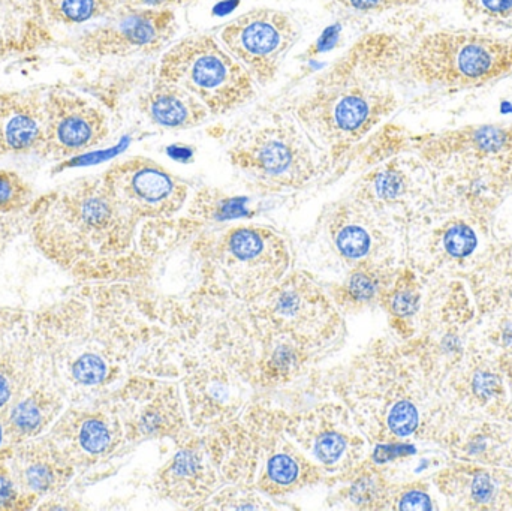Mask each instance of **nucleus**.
I'll use <instances>...</instances> for the list:
<instances>
[{"instance_id": "c85d7f7f", "label": "nucleus", "mask_w": 512, "mask_h": 511, "mask_svg": "<svg viewBox=\"0 0 512 511\" xmlns=\"http://www.w3.org/2000/svg\"><path fill=\"white\" fill-rule=\"evenodd\" d=\"M29 228V215L27 212L14 213V215H0V257L11 246L17 237Z\"/></svg>"}, {"instance_id": "f03ea898", "label": "nucleus", "mask_w": 512, "mask_h": 511, "mask_svg": "<svg viewBox=\"0 0 512 511\" xmlns=\"http://www.w3.org/2000/svg\"><path fill=\"white\" fill-rule=\"evenodd\" d=\"M405 65L399 39L367 33L315 81L292 113L328 158L339 161L394 110L396 96L387 83Z\"/></svg>"}, {"instance_id": "aec40b11", "label": "nucleus", "mask_w": 512, "mask_h": 511, "mask_svg": "<svg viewBox=\"0 0 512 511\" xmlns=\"http://www.w3.org/2000/svg\"><path fill=\"white\" fill-rule=\"evenodd\" d=\"M41 5L51 23L78 26L114 14L119 0H41Z\"/></svg>"}, {"instance_id": "f3484780", "label": "nucleus", "mask_w": 512, "mask_h": 511, "mask_svg": "<svg viewBox=\"0 0 512 511\" xmlns=\"http://www.w3.org/2000/svg\"><path fill=\"white\" fill-rule=\"evenodd\" d=\"M138 110L153 125L174 131L197 128L212 116L194 95L161 78L140 96Z\"/></svg>"}, {"instance_id": "6ab92c4d", "label": "nucleus", "mask_w": 512, "mask_h": 511, "mask_svg": "<svg viewBox=\"0 0 512 511\" xmlns=\"http://www.w3.org/2000/svg\"><path fill=\"white\" fill-rule=\"evenodd\" d=\"M334 248L343 260L360 263L373 249L369 228L358 219V207H343L331 222Z\"/></svg>"}, {"instance_id": "412c9836", "label": "nucleus", "mask_w": 512, "mask_h": 511, "mask_svg": "<svg viewBox=\"0 0 512 511\" xmlns=\"http://www.w3.org/2000/svg\"><path fill=\"white\" fill-rule=\"evenodd\" d=\"M35 200L32 185L20 174L0 170V215L27 212Z\"/></svg>"}, {"instance_id": "f8f14e48", "label": "nucleus", "mask_w": 512, "mask_h": 511, "mask_svg": "<svg viewBox=\"0 0 512 511\" xmlns=\"http://www.w3.org/2000/svg\"><path fill=\"white\" fill-rule=\"evenodd\" d=\"M119 435L116 414L98 401L68 405L45 437L78 473L95 467L110 455Z\"/></svg>"}, {"instance_id": "39448f33", "label": "nucleus", "mask_w": 512, "mask_h": 511, "mask_svg": "<svg viewBox=\"0 0 512 511\" xmlns=\"http://www.w3.org/2000/svg\"><path fill=\"white\" fill-rule=\"evenodd\" d=\"M158 78L194 95L213 116L240 110L256 96L254 78L212 35H192L170 45Z\"/></svg>"}, {"instance_id": "423d86ee", "label": "nucleus", "mask_w": 512, "mask_h": 511, "mask_svg": "<svg viewBox=\"0 0 512 511\" xmlns=\"http://www.w3.org/2000/svg\"><path fill=\"white\" fill-rule=\"evenodd\" d=\"M511 68V42L478 33H432L406 54V69L426 83L481 84Z\"/></svg>"}, {"instance_id": "cd10ccee", "label": "nucleus", "mask_w": 512, "mask_h": 511, "mask_svg": "<svg viewBox=\"0 0 512 511\" xmlns=\"http://www.w3.org/2000/svg\"><path fill=\"white\" fill-rule=\"evenodd\" d=\"M346 293L354 302H366L376 294V279L364 266L355 267L346 284Z\"/></svg>"}, {"instance_id": "20e7f679", "label": "nucleus", "mask_w": 512, "mask_h": 511, "mask_svg": "<svg viewBox=\"0 0 512 511\" xmlns=\"http://www.w3.org/2000/svg\"><path fill=\"white\" fill-rule=\"evenodd\" d=\"M228 156L234 167L271 188L306 185L331 161L285 107H262L240 120L228 135Z\"/></svg>"}, {"instance_id": "2eb2a0df", "label": "nucleus", "mask_w": 512, "mask_h": 511, "mask_svg": "<svg viewBox=\"0 0 512 511\" xmlns=\"http://www.w3.org/2000/svg\"><path fill=\"white\" fill-rule=\"evenodd\" d=\"M47 90H0V156L39 155L47 120Z\"/></svg>"}, {"instance_id": "0eeeda50", "label": "nucleus", "mask_w": 512, "mask_h": 511, "mask_svg": "<svg viewBox=\"0 0 512 511\" xmlns=\"http://www.w3.org/2000/svg\"><path fill=\"white\" fill-rule=\"evenodd\" d=\"M218 39L256 86L267 87L300 39V26L279 9L256 8L225 24Z\"/></svg>"}, {"instance_id": "6e6552de", "label": "nucleus", "mask_w": 512, "mask_h": 511, "mask_svg": "<svg viewBox=\"0 0 512 511\" xmlns=\"http://www.w3.org/2000/svg\"><path fill=\"white\" fill-rule=\"evenodd\" d=\"M101 26L74 42L84 60L153 56L168 48L177 32L174 9H117Z\"/></svg>"}, {"instance_id": "9b49d317", "label": "nucleus", "mask_w": 512, "mask_h": 511, "mask_svg": "<svg viewBox=\"0 0 512 511\" xmlns=\"http://www.w3.org/2000/svg\"><path fill=\"white\" fill-rule=\"evenodd\" d=\"M285 243L261 227L231 228L212 246L209 264L233 282L256 285L276 281L288 267Z\"/></svg>"}, {"instance_id": "7ed1b4c3", "label": "nucleus", "mask_w": 512, "mask_h": 511, "mask_svg": "<svg viewBox=\"0 0 512 511\" xmlns=\"http://www.w3.org/2000/svg\"><path fill=\"white\" fill-rule=\"evenodd\" d=\"M113 285L80 282L30 312L42 372L68 405L96 402L117 372L110 303Z\"/></svg>"}, {"instance_id": "473e14b6", "label": "nucleus", "mask_w": 512, "mask_h": 511, "mask_svg": "<svg viewBox=\"0 0 512 511\" xmlns=\"http://www.w3.org/2000/svg\"><path fill=\"white\" fill-rule=\"evenodd\" d=\"M418 302L417 297L412 296L411 293H399L394 296L393 309L396 314L399 315H411L414 314L417 309Z\"/></svg>"}, {"instance_id": "4468645a", "label": "nucleus", "mask_w": 512, "mask_h": 511, "mask_svg": "<svg viewBox=\"0 0 512 511\" xmlns=\"http://www.w3.org/2000/svg\"><path fill=\"white\" fill-rule=\"evenodd\" d=\"M6 452L18 486L36 504L60 497L77 474L45 435L6 444Z\"/></svg>"}, {"instance_id": "5701e85b", "label": "nucleus", "mask_w": 512, "mask_h": 511, "mask_svg": "<svg viewBox=\"0 0 512 511\" xmlns=\"http://www.w3.org/2000/svg\"><path fill=\"white\" fill-rule=\"evenodd\" d=\"M346 450H348V441L345 435L337 431L322 432L313 444V455L325 467H334L339 464Z\"/></svg>"}, {"instance_id": "9d476101", "label": "nucleus", "mask_w": 512, "mask_h": 511, "mask_svg": "<svg viewBox=\"0 0 512 511\" xmlns=\"http://www.w3.org/2000/svg\"><path fill=\"white\" fill-rule=\"evenodd\" d=\"M120 207L135 221L168 218L182 209L188 188L149 158H129L102 173Z\"/></svg>"}, {"instance_id": "4be33fe9", "label": "nucleus", "mask_w": 512, "mask_h": 511, "mask_svg": "<svg viewBox=\"0 0 512 511\" xmlns=\"http://www.w3.org/2000/svg\"><path fill=\"white\" fill-rule=\"evenodd\" d=\"M38 504L27 497L8 464L6 447L0 449V511H26L35 509Z\"/></svg>"}, {"instance_id": "2f4dec72", "label": "nucleus", "mask_w": 512, "mask_h": 511, "mask_svg": "<svg viewBox=\"0 0 512 511\" xmlns=\"http://www.w3.org/2000/svg\"><path fill=\"white\" fill-rule=\"evenodd\" d=\"M402 510H432V501L423 492L412 491L406 494L400 501Z\"/></svg>"}, {"instance_id": "f704fd0d", "label": "nucleus", "mask_w": 512, "mask_h": 511, "mask_svg": "<svg viewBox=\"0 0 512 511\" xmlns=\"http://www.w3.org/2000/svg\"><path fill=\"white\" fill-rule=\"evenodd\" d=\"M481 8L492 15H505L512 9V0H478Z\"/></svg>"}, {"instance_id": "f257e3e1", "label": "nucleus", "mask_w": 512, "mask_h": 511, "mask_svg": "<svg viewBox=\"0 0 512 511\" xmlns=\"http://www.w3.org/2000/svg\"><path fill=\"white\" fill-rule=\"evenodd\" d=\"M27 215L35 248L77 281H111L125 269L137 221L114 200L102 174L41 195Z\"/></svg>"}, {"instance_id": "b1692460", "label": "nucleus", "mask_w": 512, "mask_h": 511, "mask_svg": "<svg viewBox=\"0 0 512 511\" xmlns=\"http://www.w3.org/2000/svg\"><path fill=\"white\" fill-rule=\"evenodd\" d=\"M369 186L378 200L393 201L402 194L403 177L394 167L382 168L369 177Z\"/></svg>"}, {"instance_id": "a211bd4d", "label": "nucleus", "mask_w": 512, "mask_h": 511, "mask_svg": "<svg viewBox=\"0 0 512 511\" xmlns=\"http://www.w3.org/2000/svg\"><path fill=\"white\" fill-rule=\"evenodd\" d=\"M47 21L41 0H0V59L47 45Z\"/></svg>"}, {"instance_id": "ddd939ff", "label": "nucleus", "mask_w": 512, "mask_h": 511, "mask_svg": "<svg viewBox=\"0 0 512 511\" xmlns=\"http://www.w3.org/2000/svg\"><path fill=\"white\" fill-rule=\"evenodd\" d=\"M39 374L30 312L0 306V422Z\"/></svg>"}, {"instance_id": "bb28decb", "label": "nucleus", "mask_w": 512, "mask_h": 511, "mask_svg": "<svg viewBox=\"0 0 512 511\" xmlns=\"http://www.w3.org/2000/svg\"><path fill=\"white\" fill-rule=\"evenodd\" d=\"M444 245L453 257H468L477 248V236L466 225H456L445 234Z\"/></svg>"}, {"instance_id": "1a4fd4ad", "label": "nucleus", "mask_w": 512, "mask_h": 511, "mask_svg": "<svg viewBox=\"0 0 512 511\" xmlns=\"http://www.w3.org/2000/svg\"><path fill=\"white\" fill-rule=\"evenodd\" d=\"M44 141L41 158H74L101 146L110 135L107 113L90 99L66 87H48L45 99Z\"/></svg>"}, {"instance_id": "72a5a7b5", "label": "nucleus", "mask_w": 512, "mask_h": 511, "mask_svg": "<svg viewBox=\"0 0 512 511\" xmlns=\"http://www.w3.org/2000/svg\"><path fill=\"white\" fill-rule=\"evenodd\" d=\"M472 491H474V497L477 498L478 501H489L492 498L493 488L492 480H490L489 476H478L475 479L474 486H472Z\"/></svg>"}, {"instance_id": "a878e982", "label": "nucleus", "mask_w": 512, "mask_h": 511, "mask_svg": "<svg viewBox=\"0 0 512 511\" xmlns=\"http://www.w3.org/2000/svg\"><path fill=\"white\" fill-rule=\"evenodd\" d=\"M418 426V411L411 402H397L388 414V428L399 437H408Z\"/></svg>"}, {"instance_id": "7c9ffc66", "label": "nucleus", "mask_w": 512, "mask_h": 511, "mask_svg": "<svg viewBox=\"0 0 512 511\" xmlns=\"http://www.w3.org/2000/svg\"><path fill=\"white\" fill-rule=\"evenodd\" d=\"M191 2L192 0H119V9H174Z\"/></svg>"}, {"instance_id": "393cba45", "label": "nucleus", "mask_w": 512, "mask_h": 511, "mask_svg": "<svg viewBox=\"0 0 512 511\" xmlns=\"http://www.w3.org/2000/svg\"><path fill=\"white\" fill-rule=\"evenodd\" d=\"M267 474L268 480L273 485L286 488V486L297 482L298 476H300V467L292 456L282 453V455L271 456L267 464Z\"/></svg>"}, {"instance_id": "dca6fc26", "label": "nucleus", "mask_w": 512, "mask_h": 511, "mask_svg": "<svg viewBox=\"0 0 512 511\" xmlns=\"http://www.w3.org/2000/svg\"><path fill=\"white\" fill-rule=\"evenodd\" d=\"M66 407L65 396L41 368V374L0 422L6 444L24 443L47 434Z\"/></svg>"}, {"instance_id": "c756f323", "label": "nucleus", "mask_w": 512, "mask_h": 511, "mask_svg": "<svg viewBox=\"0 0 512 511\" xmlns=\"http://www.w3.org/2000/svg\"><path fill=\"white\" fill-rule=\"evenodd\" d=\"M340 6L357 14H379L402 6L415 5L420 0H336Z\"/></svg>"}]
</instances>
